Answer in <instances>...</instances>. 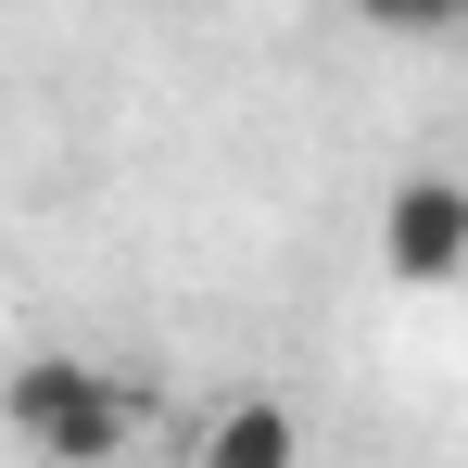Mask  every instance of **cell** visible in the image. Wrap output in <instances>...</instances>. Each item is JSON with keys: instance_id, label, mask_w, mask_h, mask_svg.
<instances>
[{"instance_id": "2", "label": "cell", "mask_w": 468, "mask_h": 468, "mask_svg": "<svg viewBox=\"0 0 468 468\" xmlns=\"http://www.w3.org/2000/svg\"><path fill=\"white\" fill-rule=\"evenodd\" d=\"M380 279H405V292L468 279V177L418 165V177H392V190H380Z\"/></svg>"}, {"instance_id": "4", "label": "cell", "mask_w": 468, "mask_h": 468, "mask_svg": "<svg viewBox=\"0 0 468 468\" xmlns=\"http://www.w3.org/2000/svg\"><path fill=\"white\" fill-rule=\"evenodd\" d=\"M456 51H468V26H456Z\"/></svg>"}, {"instance_id": "3", "label": "cell", "mask_w": 468, "mask_h": 468, "mask_svg": "<svg viewBox=\"0 0 468 468\" xmlns=\"http://www.w3.org/2000/svg\"><path fill=\"white\" fill-rule=\"evenodd\" d=\"M177 468H304V418L279 392H216Z\"/></svg>"}, {"instance_id": "1", "label": "cell", "mask_w": 468, "mask_h": 468, "mask_svg": "<svg viewBox=\"0 0 468 468\" xmlns=\"http://www.w3.org/2000/svg\"><path fill=\"white\" fill-rule=\"evenodd\" d=\"M0 418H13L26 456H51V468H114L127 431L153 418V392L127 380V367H89V355H26L0 380Z\"/></svg>"}]
</instances>
